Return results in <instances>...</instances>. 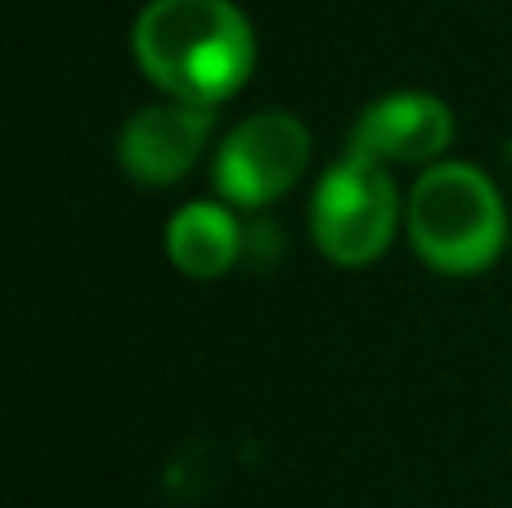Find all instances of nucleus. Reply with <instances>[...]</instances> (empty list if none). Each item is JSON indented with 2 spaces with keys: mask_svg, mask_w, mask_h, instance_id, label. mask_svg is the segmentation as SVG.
Listing matches in <instances>:
<instances>
[{
  "mask_svg": "<svg viewBox=\"0 0 512 508\" xmlns=\"http://www.w3.org/2000/svg\"><path fill=\"white\" fill-rule=\"evenodd\" d=\"M216 131L212 108L153 99L126 117L117 135V167L140 189H171L198 167Z\"/></svg>",
  "mask_w": 512,
  "mask_h": 508,
  "instance_id": "obj_5",
  "label": "nucleus"
},
{
  "mask_svg": "<svg viewBox=\"0 0 512 508\" xmlns=\"http://www.w3.org/2000/svg\"><path fill=\"white\" fill-rule=\"evenodd\" d=\"M405 239L427 270L445 279L486 275L512 243L508 203L490 171L445 158L405 194Z\"/></svg>",
  "mask_w": 512,
  "mask_h": 508,
  "instance_id": "obj_2",
  "label": "nucleus"
},
{
  "mask_svg": "<svg viewBox=\"0 0 512 508\" xmlns=\"http://www.w3.org/2000/svg\"><path fill=\"white\" fill-rule=\"evenodd\" d=\"M405 230V194L391 167L346 149L310 194V239L319 257L342 270L378 266Z\"/></svg>",
  "mask_w": 512,
  "mask_h": 508,
  "instance_id": "obj_3",
  "label": "nucleus"
},
{
  "mask_svg": "<svg viewBox=\"0 0 512 508\" xmlns=\"http://www.w3.org/2000/svg\"><path fill=\"white\" fill-rule=\"evenodd\" d=\"M131 59L162 99L221 108L256 72V27L234 0H149L131 23Z\"/></svg>",
  "mask_w": 512,
  "mask_h": 508,
  "instance_id": "obj_1",
  "label": "nucleus"
},
{
  "mask_svg": "<svg viewBox=\"0 0 512 508\" xmlns=\"http://www.w3.org/2000/svg\"><path fill=\"white\" fill-rule=\"evenodd\" d=\"M310 171V126L288 108H261L243 117L216 144L212 185L234 212H261L297 189Z\"/></svg>",
  "mask_w": 512,
  "mask_h": 508,
  "instance_id": "obj_4",
  "label": "nucleus"
},
{
  "mask_svg": "<svg viewBox=\"0 0 512 508\" xmlns=\"http://www.w3.org/2000/svg\"><path fill=\"white\" fill-rule=\"evenodd\" d=\"M167 261L185 279H221L239 266L243 257V225L239 212L221 198H194L176 207L162 230Z\"/></svg>",
  "mask_w": 512,
  "mask_h": 508,
  "instance_id": "obj_7",
  "label": "nucleus"
},
{
  "mask_svg": "<svg viewBox=\"0 0 512 508\" xmlns=\"http://www.w3.org/2000/svg\"><path fill=\"white\" fill-rule=\"evenodd\" d=\"M454 140V108L432 90H387L360 108L346 149L382 167H436Z\"/></svg>",
  "mask_w": 512,
  "mask_h": 508,
  "instance_id": "obj_6",
  "label": "nucleus"
}]
</instances>
